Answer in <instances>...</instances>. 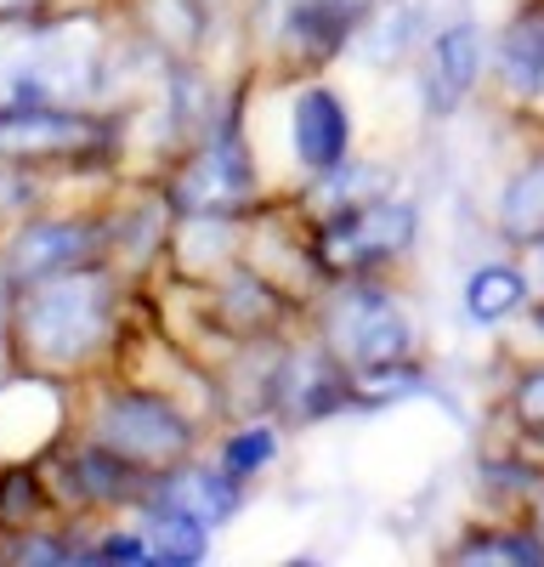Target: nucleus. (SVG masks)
<instances>
[{
  "label": "nucleus",
  "mask_w": 544,
  "mask_h": 567,
  "mask_svg": "<svg viewBox=\"0 0 544 567\" xmlns=\"http://www.w3.org/2000/svg\"><path fill=\"white\" fill-rule=\"evenodd\" d=\"M533 443H544V432H538V437H533Z\"/></svg>",
  "instance_id": "6ab92c4d"
},
{
  "label": "nucleus",
  "mask_w": 544,
  "mask_h": 567,
  "mask_svg": "<svg viewBox=\"0 0 544 567\" xmlns=\"http://www.w3.org/2000/svg\"><path fill=\"white\" fill-rule=\"evenodd\" d=\"M159 499L176 505V511H188L193 523L216 528V523H227V516L239 511L244 483H239L227 465H221V471H181V477H170V483L159 488Z\"/></svg>",
  "instance_id": "f8f14e48"
},
{
  "label": "nucleus",
  "mask_w": 544,
  "mask_h": 567,
  "mask_svg": "<svg viewBox=\"0 0 544 567\" xmlns=\"http://www.w3.org/2000/svg\"><path fill=\"white\" fill-rule=\"evenodd\" d=\"M533 523H538V534H544V516H533Z\"/></svg>",
  "instance_id": "a211bd4d"
},
{
  "label": "nucleus",
  "mask_w": 544,
  "mask_h": 567,
  "mask_svg": "<svg viewBox=\"0 0 544 567\" xmlns=\"http://www.w3.org/2000/svg\"><path fill=\"white\" fill-rule=\"evenodd\" d=\"M85 142H97V125H85L80 114L57 109H0V154L34 159V154H74Z\"/></svg>",
  "instance_id": "6e6552de"
},
{
  "label": "nucleus",
  "mask_w": 544,
  "mask_h": 567,
  "mask_svg": "<svg viewBox=\"0 0 544 567\" xmlns=\"http://www.w3.org/2000/svg\"><path fill=\"white\" fill-rule=\"evenodd\" d=\"M453 561H538L544 567V534L538 523H499V528H477L448 550Z\"/></svg>",
  "instance_id": "ddd939ff"
},
{
  "label": "nucleus",
  "mask_w": 544,
  "mask_h": 567,
  "mask_svg": "<svg viewBox=\"0 0 544 567\" xmlns=\"http://www.w3.org/2000/svg\"><path fill=\"white\" fill-rule=\"evenodd\" d=\"M505 409H511V420H516L522 437H538V432H544V363L516 369V381H511V392H505Z\"/></svg>",
  "instance_id": "2eb2a0df"
},
{
  "label": "nucleus",
  "mask_w": 544,
  "mask_h": 567,
  "mask_svg": "<svg viewBox=\"0 0 544 567\" xmlns=\"http://www.w3.org/2000/svg\"><path fill=\"white\" fill-rule=\"evenodd\" d=\"M272 454H279V432H272V425H244V432L227 437L221 465H227V471H233V477L244 483V477H255L261 465H272Z\"/></svg>",
  "instance_id": "4468645a"
},
{
  "label": "nucleus",
  "mask_w": 544,
  "mask_h": 567,
  "mask_svg": "<svg viewBox=\"0 0 544 567\" xmlns=\"http://www.w3.org/2000/svg\"><path fill=\"white\" fill-rule=\"evenodd\" d=\"M527 312H533V329L544 336V296H533V307H527Z\"/></svg>",
  "instance_id": "f3484780"
},
{
  "label": "nucleus",
  "mask_w": 544,
  "mask_h": 567,
  "mask_svg": "<svg viewBox=\"0 0 544 567\" xmlns=\"http://www.w3.org/2000/svg\"><path fill=\"white\" fill-rule=\"evenodd\" d=\"M391 194V171L386 165H369V159H341L335 171H317L312 187H306V205H312V221L317 216H335V210H352V205H369Z\"/></svg>",
  "instance_id": "9b49d317"
},
{
  "label": "nucleus",
  "mask_w": 544,
  "mask_h": 567,
  "mask_svg": "<svg viewBox=\"0 0 544 567\" xmlns=\"http://www.w3.org/2000/svg\"><path fill=\"white\" fill-rule=\"evenodd\" d=\"M488 74V45L477 18H453L431 34L426 63H420V97L431 109V120H453L460 103H471V91Z\"/></svg>",
  "instance_id": "20e7f679"
},
{
  "label": "nucleus",
  "mask_w": 544,
  "mask_h": 567,
  "mask_svg": "<svg viewBox=\"0 0 544 567\" xmlns=\"http://www.w3.org/2000/svg\"><path fill=\"white\" fill-rule=\"evenodd\" d=\"M493 221H499V239H511L522 250L544 245V148L527 154L505 182H499Z\"/></svg>",
  "instance_id": "1a4fd4ad"
},
{
  "label": "nucleus",
  "mask_w": 544,
  "mask_h": 567,
  "mask_svg": "<svg viewBox=\"0 0 544 567\" xmlns=\"http://www.w3.org/2000/svg\"><path fill=\"white\" fill-rule=\"evenodd\" d=\"M317 341H324L346 369H375L415 358L420 329L408 318L402 296L386 284V272L369 278H335L329 296L317 301Z\"/></svg>",
  "instance_id": "f257e3e1"
},
{
  "label": "nucleus",
  "mask_w": 544,
  "mask_h": 567,
  "mask_svg": "<svg viewBox=\"0 0 544 567\" xmlns=\"http://www.w3.org/2000/svg\"><path fill=\"white\" fill-rule=\"evenodd\" d=\"M499 91L511 103H538L544 97V0L522 7L493 40V58H488Z\"/></svg>",
  "instance_id": "0eeeda50"
},
{
  "label": "nucleus",
  "mask_w": 544,
  "mask_h": 567,
  "mask_svg": "<svg viewBox=\"0 0 544 567\" xmlns=\"http://www.w3.org/2000/svg\"><path fill=\"white\" fill-rule=\"evenodd\" d=\"M527 272H533V284H538V296H544V245H533V267H527Z\"/></svg>",
  "instance_id": "dca6fc26"
},
{
  "label": "nucleus",
  "mask_w": 544,
  "mask_h": 567,
  "mask_svg": "<svg viewBox=\"0 0 544 567\" xmlns=\"http://www.w3.org/2000/svg\"><path fill=\"white\" fill-rule=\"evenodd\" d=\"M533 290H538V284H533L527 267H516V261H482L465 278L460 307H465L471 323H505V318L533 307Z\"/></svg>",
  "instance_id": "9d476101"
},
{
  "label": "nucleus",
  "mask_w": 544,
  "mask_h": 567,
  "mask_svg": "<svg viewBox=\"0 0 544 567\" xmlns=\"http://www.w3.org/2000/svg\"><path fill=\"white\" fill-rule=\"evenodd\" d=\"M103 443L136 465H165L176 454H188L193 432L176 409H165L159 398H119L103 420Z\"/></svg>",
  "instance_id": "39448f33"
},
{
  "label": "nucleus",
  "mask_w": 544,
  "mask_h": 567,
  "mask_svg": "<svg viewBox=\"0 0 544 567\" xmlns=\"http://www.w3.org/2000/svg\"><path fill=\"white\" fill-rule=\"evenodd\" d=\"M290 142H295V159L306 165V176L352 159V109L335 85H317V80L301 85V97L290 103Z\"/></svg>",
  "instance_id": "423d86ee"
},
{
  "label": "nucleus",
  "mask_w": 544,
  "mask_h": 567,
  "mask_svg": "<svg viewBox=\"0 0 544 567\" xmlns=\"http://www.w3.org/2000/svg\"><path fill=\"white\" fill-rule=\"evenodd\" d=\"M420 239V210L402 194H380L369 205H352L335 216L312 221V267L324 278H369V272H391L397 261H408Z\"/></svg>",
  "instance_id": "f03ea898"
},
{
  "label": "nucleus",
  "mask_w": 544,
  "mask_h": 567,
  "mask_svg": "<svg viewBox=\"0 0 544 567\" xmlns=\"http://www.w3.org/2000/svg\"><path fill=\"white\" fill-rule=\"evenodd\" d=\"M266 403L279 409L284 420H295V425H317V420H329L335 409H352V369L324 341L284 347L279 358H272Z\"/></svg>",
  "instance_id": "7ed1b4c3"
}]
</instances>
